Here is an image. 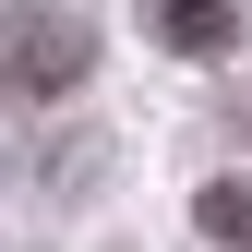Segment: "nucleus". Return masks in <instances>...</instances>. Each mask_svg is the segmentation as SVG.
Masks as SVG:
<instances>
[{"label":"nucleus","instance_id":"f257e3e1","mask_svg":"<svg viewBox=\"0 0 252 252\" xmlns=\"http://www.w3.org/2000/svg\"><path fill=\"white\" fill-rule=\"evenodd\" d=\"M84 24L72 12H12L0 24V84H12V96H60V84H84Z\"/></svg>","mask_w":252,"mask_h":252},{"label":"nucleus","instance_id":"7ed1b4c3","mask_svg":"<svg viewBox=\"0 0 252 252\" xmlns=\"http://www.w3.org/2000/svg\"><path fill=\"white\" fill-rule=\"evenodd\" d=\"M204 240L252 252V180H216V192H204Z\"/></svg>","mask_w":252,"mask_h":252},{"label":"nucleus","instance_id":"f03ea898","mask_svg":"<svg viewBox=\"0 0 252 252\" xmlns=\"http://www.w3.org/2000/svg\"><path fill=\"white\" fill-rule=\"evenodd\" d=\"M144 12H156V36H168L180 60H216V48H228V0H144Z\"/></svg>","mask_w":252,"mask_h":252}]
</instances>
